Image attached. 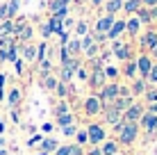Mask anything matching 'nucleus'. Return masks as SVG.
<instances>
[{
    "instance_id": "f03ea898",
    "label": "nucleus",
    "mask_w": 157,
    "mask_h": 155,
    "mask_svg": "<svg viewBox=\"0 0 157 155\" xmlns=\"http://www.w3.org/2000/svg\"><path fill=\"white\" fill-rule=\"evenodd\" d=\"M109 50H112V57L116 62H128V60H134V46L125 39H116L109 44Z\"/></svg>"
},
{
    "instance_id": "603ef678",
    "label": "nucleus",
    "mask_w": 157,
    "mask_h": 155,
    "mask_svg": "<svg viewBox=\"0 0 157 155\" xmlns=\"http://www.w3.org/2000/svg\"><path fill=\"white\" fill-rule=\"evenodd\" d=\"M141 7H157V0H141Z\"/></svg>"
},
{
    "instance_id": "f8f14e48",
    "label": "nucleus",
    "mask_w": 157,
    "mask_h": 155,
    "mask_svg": "<svg viewBox=\"0 0 157 155\" xmlns=\"http://www.w3.org/2000/svg\"><path fill=\"white\" fill-rule=\"evenodd\" d=\"M134 62H137V71H139V78H148L150 68H153L155 60L148 55V52H139L137 57H134Z\"/></svg>"
},
{
    "instance_id": "412c9836",
    "label": "nucleus",
    "mask_w": 157,
    "mask_h": 155,
    "mask_svg": "<svg viewBox=\"0 0 157 155\" xmlns=\"http://www.w3.org/2000/svg\"><path fill=\"white\" fill-rule=\"evenodd\" d=\"M100 151H102V155H118V153H121V146H118V141H116V139L107 137V139L102 141Z\"/></svg>"
},
{
    "instance_id": "6e6d98bb",
    "label": "nucleus",
    "mask_w": 157,
    "mask_h": 155,
    "mask_svg": "<svg viewBox=\"0 0 157 155\" xmlns=\"http://www.w3.org/2000/svg\"><path fill=\"white\" fill-rule=\"evenodd\" d=\"M5 82H7V76H5V73H0V91L5 89Z\"/></svg>"
},
{
    "instance_id": "7c9ffc66",
    "label": "nucleus",
    "mask_w": 157,
    "mask_h": 155,
    "mask_svg": "<svg viewBox=\"0 0 157 155\" xmlns=\"http://www.w3.org/2000/svg\"><path fill=\"white\" fill-rule=\"evenodd\" d=\"M36 73H39V80L52 73V60H50V57H46L43 62H39V64H36Z\"/></svg>"
},
{
    "instance_id": "20e7f679",
    "label": "nucleus",
    "mask_w": 157,
    "mask_h": 155,
    "mask_svg": "<svg viewBox=\"0 0 157 155\" xmlns=\"http://www.w3.org/2000/svg\"><path fill=\"white\" fill-rule=\"evenodd\" d=\"M84 128H86V135H89V146H102V141L109 137L107 128L100 121H89Z\"/></svg>"
},
{
    "instance_id": "09e8293b",
    "label": "nucleus",
    "mask_w": 157,
    "mask_h": 155,
    "mask_svg": "<svg viewBox=\"0 0 157 155\" xmlns=\"http://www.w3.org/2000/svg\"><path fill=\"white\" fill-rule=\"evenodd\" d=\"M68 155H84V148H82V146H78V144H73V141H71V153H68Z\"/></svg>"
},
{
    "instance_id": "69168bd1",
    "label": "nucleus",
    "mask_w": 157,
    "mask_h": 155,
    "mask_svg": "<svg viewBox=\"0 0 157 155\" xmlns=\"http://www.w3.org/2000/svg\"><path fill=\"white\" fill-rule=\"evenodd\" d=\"M118 155H123V153H118Z\"/></svg>"
},
{
    "instance_id": "9b49d317",
    "label": "nucleus",
    "mask_w": 157,
    "mask_h": 155,
    "mask_svg": "<svg viewBox=\"0 0 157 155\" xmlns=\"http://www.w3.org/2000/svg\"><path fill=\"white\" fill-rule=\"evenodd\" d=\"M137 126H139V130H141L144 135H157V114H150V112H144Z\"/></svg>"
},
{
    "instance_id": "6ab92c4d",
    "label": "nucleus",
    "mask_w": 157,
    "mask_h": 155,
    "mask_svg": "<svg viewBox=\"0 0 157 155\" xmlns=\"http://www.w3.org/2000/svg\"><path fill=\"white\" fill-rule=\"evenodd\" d=\"M5 100H7V105L12 110L14 107H21V103H23V89H21V87H12L7 91V98H5Z\"/></svg>"
},
{
    "instance_id": "9d476101",
    "label": "nucleus",
    "mask_w": 157,
    "mask_h": 155,
    "mask_svg": "<svg viewBox=\"0 0 157 155\" xmlns=\"http://www.w3.org/2000/svg\"><path fill=\"white\" fill-rule=\"evenodd\" d=\"M114 21H116V16L102 14L100 18L96 21V25H94V30H91V34H96V37H105V39H107V32L112 30V25H114Z\"/></svg>"
},
{
    "instance_id": "5fc2aeb1",
    "label": "nucleus",
    "mask_w": 157,
    "mask_h": 155,
    "mask_svg": "<svg viewBox=\"0 0 157 155\" xmlns=\"http://www.w3.org/2000/svg\"><path fill=\"white\" fill-rule=\"evenodd\" d=\"M146 112H150V114H157V103H153V105H146Z\"/></svg>"
},
{
    "instance_id": "37998d69",
    "label": "nucleus",
    "mask_w": 157,
    "mask_h": 155,
    "mask_svg": "<svg viewBox=\"0 0 157 155\" xmlns=\"http://www.w3.org/2000/svg\"><path fill=\"white\" fill-rule=\"evenodd\" d=\"M55 121H46V123H43L41 126V132H43V135H52V132H55Z\"/></svg>"
},
{
    "instance_id": "79ce46f5",
    "label": "nucleus",
    "mask_w": 157,
    "mask_h": 155,
    "mask_svg": "<svg viewBox=\"0 0 157 155\" xmlns=\"http://www.w3.org/2000/svg\"><path fill=\"white\" fill-rule=\"evenodd\" d=\"M146 80H148L150 87H157V62L153 64V68H150V73H148V78H146Z\"/></svg>"
},
{
    "instance_id": "052dcab7",
    "label": "nucleus",
    "mask_w": 157,
    "mask_h": 155,
    "mask_svg": "<svg viewBox=\"0 0 157 155\" xmlns=\"http://www.w3.org/2000/svg\"><path fill=\"white\" fill-rule=\"evenodd\" d=\"M5 98H7V94H5V89H2V91H0V103H2Z\"/></svg>"
},
{
    "instance_id": "f257e3e1",
    "label": "nucleus",
    "mask_w": 157,
    "mask_h": 155,
    "mask_svg": "<svg viewBox=\"0 0 157 155\" xmlns=\"http://www.w3.org/2000/svg\"><path fill=\"white\" fill-rule=\"evenodd\" d=\"M139 135H141L139 126L137 123H130V121H121V123L114 128V139L118 141V146H121V148H130L132 144H137Z\"/></svg>"
},
{
    "instance_id": "7ed1b4c3",
    "label": "nucleus",
    "mask_w": 157,
    "mask_h": 155,
    "mask_svg": "<svg viewBox=\"0 0 157 155\" xmlns=\"http://www.w3.org/2000/svg\"><path fill=\"white\" fill-rule=\"evenodd\" d=\"M80 110H82L84 119H94V116H100L102 112V103L98 98V94H86L82 100H80Z\"/></svg>"
},
{
    "instance_id": "a19ab883",
    "label": "nucleus",
    "mask_w": 157,
    "mask_h": 155,
    "mask_svg": "<svg viewBox=\"0 0 157 155\" xmlns=\"http://www.w3.org/2000/svg\"><path fill=\"white\" fill-rule=\"evenodd\" d=\"M75 78H78L80 82H84V84H86V80H89V68H86L84 64H82V66H80L78 71H75Z\"/></svg>"
},
{
    "instance_id": "3c124183",
    "label": "nucleus",
    "mask_w": 157,
    "mask_h": 155,
    "mask_svg": "<svg viewBox=\"0 0 157 155\" xmlns=\"http://www.w3.org/2000/svg\"><path fill=\"white\" fill-rule=\"evenodd\" d=\"M9 119H12L14 123H21V112H18V107H14V110H12V114H9Z\"/></svg>"
},
{
    "instance_id": "0e129e2a",
    "label": "nucleus",
    "mask_w": 157,
    "mask_h": 155,
    "mask_svg": "<svg viewBox=\"0 0 157 155\" xmlns=\"http://www.w3.org/2000/svg\"><path fill=\"white\" fill-rule=\"evenodd\" d=\"M153 28H155V30H157V23H155V25H153Z\"/></svg>"
},
{
    "instance_id": "39448f33",
    "label": "nucleus",
    "mask_w": 157,
    "mask_h": 155,
    "mask_svg": "<svg viewBox=\"0 0 157 155\" xmlns=\"http://www.w3.org/2000/svg\"><path fill=\"white\" fill-rule=\"evenodd\" d=\"M82 66V57H68V62H64L62 66H59L57 71V78L62 80V82H68L71 84L75 80V71Z\"/></svg>"
},
{
    "instance_id": "72a5a7b5",
    "label": "nucleus",
    "mask_w": 157,
    "mask_h": 155,
    "mask_svg": "<svg viewBox=\"0 0 157 155\" xmlns=\"http://www.w3.org/2000/svg\"><path fill=\"white\" fill-rule=\"evenodd\" d=\"M73 32H75V37H78V39H80V37L89 34V32H91V28H89V23H86L84 18H80L78 23H75V28H73Z\"/></svg>"
},
{
    "instance_id": "473e14b6",
    "label": "nucleus",
    "mask_w": 157,
    "mask_h": 155,
    "mask_svg": "<svg viewBox=\"0 0 157 155\" xmlns=\"http://www.w3.org/2000/svg\"><path fill=\"white\" fill-rule=\"evenodd\" d=\"M134 16H137V18L141 21V25H144V28H153V21H150V12H148V7H141V9H139V12L134 14Z\"/></svg>"
},
{
    "instance_id": "dca6fc26",
    "label": "nucleus",
    "mask_w": 157,
    "mask_h": 155,
    "mask_svg": "<svg viewBox=\"0 0 157 155\" xmlns=\"http://www.w3.org/2000/svg\"><path fill=\"white\" fill-rule=\"evenodd\" d=\"M118 68H121V78H123V80H130V82H132L134 78H139V71H137V62H134V60H128V62H123Z\"/></svg>"
},
{
    "instance_id": "58836bf2",
    "label": "nucleus",
    "mask_w": 157,
    "mask_h": 155,
    "mask_svg": "<svg viewBox=\"0 0 157 155\" xmlns=\"http://www.w3.org/2000/svg\"><path fill=\"white\" fill-rule=\"evenodd\" d=\"M78 123H71V126H66V128H62V135L64 137H66V139H73V137H75V132H78Z\"/></svg>"
},
{
    "instance_id": "f704fd0d",
    "label": "nucleus",
    "mask_w": 157,
    "mask_h": 155,
    "mask_svg": "<svg viewBox=\"0 0 157 155\" xmlns=\"http://www.w3.org/2000/svg\"><path fill=\"white\" fill-rule=\"evenodd\" d=\"M139 100H144V105H153V103H157V87H148V89H146V94H144Z\"/></svg>"
},
{
    "instance_id": "338daca9",
    "label": "nucleus",
    "mask_w": 157,
    "mask_h": 155,
    "mask_svg": "<svg viewBox=\"0 0 157 155\" xmlns=\"http://www.w3.org/2000/svg\"><path fill=\"white\" fill-rule=\"evenodd\" d=\"M123 2H125V0H123Z\"/></svg>"
},
{
    "instance_id": "e433bc0d",
    "label": "nucleus",
    "mask_w": 157,
    "mask_h": 155,
    "mask_svg": "<svg viewBox=\"0 0 157 155\" xmlns=\"http://www.w3.org/2000/svg\"><path fill=\"white\" fill-rule=\"evenodd\" d=\"M94 44H96V39H94V34H91V32H89V34H84V37H80V46H82V52H84V50H89V48L94 46Z\"/></svg>"
},
{
    "instance_id": "0eeeda50",
    "label": "nucleus",
    "mask_w": 157,
    "mask_h": 155,
    "mask_svg": "<svg viewBox=\"0 0 157 155\" xmlns=\"http://www.w3.org/2000/svg\"><path fill=\"white\" fill-rule=\"evenodd\" d=\"M137 46L141 52H150L157 46V30L155 28H146L141 34L137 37Z\"/></svg>"
},
{
    "instance_id": "de8ad7c7",
    "label": "nucleus",
    "mask_w": 157,
    "mask_h": 155,
    "mask_svg": "<svg viewBox=\"0 0 157 155\" xmlns=\"http://www.w3.org/2000/svg\"><path fill=\"white\" fill-rule=\"evenodd\" d=\"M43 141V135H32L30 139H28V146L32 148V146H39V144Z\"/></svg>"
},
{
    "instance_id": "aec40b11",
    "label": "nucleus",
    "mask_w": 157,
    "mask_h": 155,
    "mask_svg": "<svg viewBox=\"0 0 157 155\" xmlns=\"http://www.w3.org/2000/svg\"><path fill=\"white\" fill-rule=\"evenodd\" d=\"M134 103H137V98H134V96H116L114 103H112V107L118 110V112H125L130 105H134Z\"/></svg>"
},
{
    "instance_id": "6e6552de",
    "label": "nucleus",
    "mask_w": 157,
    "mask_h": 155,
    "mask_svg": "<svg viewBox=\"0 0 157 155\" xmlns=\"http://www.w3.org/2000/svg\"><path fill=\"white\" fill-rule=\"evenodd\" d=\"M105 84H107L105 71H102V68H89V80H86V87L91 89V94H98Z\"/></svg>"
},
{
    "instance_id": "bb28decb",
    "label": "nucleus",
    "mask_w": 157,
    "mask_h": 155,
    "mask_svg": "<svg viewBox=\"0 0 157 155\" xmlns=\"http://www.w3.org/2000/svg\"><path fill=\"white\" fill-rule=\"evenodd\" d=\"M71 123H78V116H75V112H68V114H62V116H57L55 119V126L62 130V128H66V126H71Z\"/></svg>"
},
{
    "instance_id": "b1692460",
    "label": "nucleus",
    "mask_w": 157,
    "mask_h": 155,
    "mask_svg": "<svg viewBox=\"0 0 157 155\" xmlns=\"http://www.w3.org/2000/svg\"><path fill=\"white\" fill-rule=\"evenodd\" d=\"M59 144H62V141H59V139H55V137H43V141L39 144V148H41L43 153L52 155V153H55L57 148H59Z\"/></svg>"
},
{
    "instance_id": "4be33fe9",
    "label": "nucleus",
    "mask_w": 157,
    "mask_h": 155,
    "mask_svg": "<svg viewBox=\"0 0 157 155\" xmlns=\"http://www.w3.org/2000/svg\"><path fill=\"white\" fill-rule=\"evenodd\" d=\"M41 82V87H43V91H48V94H55V89H57V84H59V78L55 76V73H50V76H46V78H41L39 80Z\"/></svg>"
},
{
    "instance_id": "ddd939ff",
    "label": "nucleus",
    "mask_w": 157,
    "mask_h": 155,
    "mask_svg": "<svg viewBox=\"0 0 157 155\" xmlns=\"http://www.w3.org/2000/svg\"><path fill=\"white\" fill-rule=\"evenodd\" d=\"M144 112H146V105L137 98V103L130 105V107L123 112V121H130V123H139V119H141Z\"/></svg>"
},
{
    "instance_id": "13d9d810",
    "label": "nucleus",
    "mask_w": 157,
    "mask_h": 155,
    "mask_svg": "<svg viewBox=\"0 0 157 155\" xmlns=\"http://www.w3.org/2000/svg\"><path fill=\"white\" fill-rule=\"evenodd\" d=\"M102 2H105V0H91V5H94V7H100Z\"/></svg>"
},
{
    "instance_id": "4c0bfd02",
    "label": "nucleus",
    "mask_w": 157,
    "mask_h": 155,
    "mask_svg": "<svg viewBox=\"0 0 157 155\" xmlns=\"http://www.w3.org/2000/svg\"><path fill=\"white\" fill-rule=\"evenodd\" d=\"M18 7H21L18 0H9V2H7V18H12V21H14V16L18 14Z\"/></svg>"
},
{
    "instance_id": "393cba45",
    "label": "nucleus",
    "mask_w": 157,
    "mask_h": 155,
    "mask_svg": "<svg viewBox=\"0 0 157 155\" xmlns=\"http://www.w3.org/2000/svg\"><path fill=\"white\" fill-rule=\"evenodd\" d=\"M139 9H141V0H125V2H123V18L134 16Z\"/></svg>"
},
{
    "instance_id": "c9c22d12",
    "label": "nucleus",
    "mask_w": 157,
    "mask_h": 155,
    "mask_svg": "<svg viewBox=\"0 0 157 155\" xmlns=\"http://www.w3.org/2000/svg\"><path fill=\"white\" fill-rule=\"evenodd\" d=\"M48 57V41H41L39 46H36V64L43 62Z\"/></svg>"
},
{
    "instance_id": "1a4fd4ad",
    "label": "nucleus",
    "mask_w": 157,
    "mask_h": 155,
    "mask_svg": "<svg viewBox=\"0 0 157 155\" xmlns=\"http://www.w3.org/2000/svg\"><path fill=\"white\" fill-rule=\"evenodd\" d=\"M123 121V112H118V110H114L109 105V107H105L100 112V123L105 126V128H112V130H114V128L118 126Z\"/></svg>"
},
{
    "instance_id": "c756f323",
    "label": "nucleus",
    "mask_w": 157,
    "mask_h": 155,
    "mask_svg": "<svg viewBox=\"0 0 157 155\" xmlns=\"http://www.w3.org/2000/svg\"><path fill=\"white\" fill-rule=\"evenodd\" d=\"M66 50H68V55H71V57H80V55H82V46H80L78 37H71V39H68Z\"/></svg>"
},
{
    "instance_id": "c03bdc74",
    "label": "nucleus",
    "mask_w": 157,
    "mask_h": 155,
    "mask_svg": "<svg viewBox=\"0 0 157 155\" xmlns=\"http://www.w3.org/2000/svg\"><path fill=\"white\" fill-rule=\"evenodd\" d=\"M71 153V141H66V144H59V148L52 155H68Z\"/></svg>"
},
{
    "instance_id": "2eb2a0df",
    "label": "nucleus",
    "mask_w": 157,
    "mask_h": 155,
    "mask_svg": "<svg viewBox=\"0 0 157 155\" xmlns=\"http://www.w3.org/2000/svg\"><path fill=\"white\" fill-rule=\"evenodd\" d=\"M125 37V18H116L114 25H112V30L107 32V41H116V39H123Z\"/></svg>"
},
{
    "instance_id": "f3484780",
    "label": "nucleus",
    "mask_w": 157,
    "mask_h": 155,
    "mask_svg": "<svg viewBox=\"0 0 157 155\" xmlns=\"http://www.w3.org/2000/svg\"><path fill=\"white\" fill-rule=\"evenodd\" d=\"M21 60H25V64H36V44H21Z\"/></svg>"
},
{
    "instance_id": "2f4dec72",
    "label": "nucleus",
    "mask_w": 157,
    "mask_h": 155,
    "mask_svg": "<svg viewBox=\"0 0 157 155\" xmlns=\"http://www.w3.org/2000/svg\"><path fill=\"white\" fill-rule=\"evenodd\" d=\"M73 144H78V146H82V148H89V135H86V128H78V132H75V137H73Z\"/></svg>"
},
{
    "instance_id": "4d7b16f0",
    "label": "nucleus",
    "mask_w": 157,
    "mask_h": 155,
    "mask_svg": "<svg viewBox=\"0 0 157 155\" xmlns=\"http://www.w3.org/2000/svg\"><path fill=\"white\" fill-rule=\"evenodd\" d=\"M148 55H150V57H153V60L157 62V46H155V48H153V50H150V52H148Z\"/></svg>"
},
{
    "instance_id": "423d86ee",
    "label": "nucleus",
    "mask_w": 157,
    "mask_h": 155,
    "mask_svg": "<svg viewBox=\"0 0 157 155\" xmlns=\"http://www.w3.org/2000/svg\"><path fill=\"white\" fill-rule=\"evenodd\" d=\"M118 91H121V80H116V82H107L105 87L100 89L98 98H100V103H102V110L109 107V105L114 103V98L118 96Z\"/></svg>"
},
{
    "instance_id": "5701e85b",
    "label": "nucleus",
    "mask_w": 157,
    "mask_h": 155,
    "mask_svg": "<svg viewBox=\"0 0 157 155\" xmlns=\"http://www.w3.org/2000/svg\"><path fill=\"white\" fill-rule=\"evenodd\" d=\"M55 96L59 100H71V96H73V87L68 82H62L59 80V84H57V89H55Z\"/></svg>"
},
{
    "instance_id": "cd10ccee",
    "label": "nucleus",
    "mask_w": 157,
    "mask_h": 155,
    "mask_svg": "<svg viewBox=\"0 0 157 155\" xmlns=\"http://www.w3.org/2000/svg\"><path fill=\"white\" fill-rule=\"evenodd\" d=\"M68 112H73V105L71 100H57V105L52 107V116H62V114H68Z\"/></svg>"
},
{
    "instance_id": "4468645a",
    "label": "nucleus",
    "mask_w": 157,
    "mask_h": 155,
    "mask_svg": "<svg viewBox=\"0 0 157 155\" xmlns=\"http://www.w3.org/2000/svg\"><path fill=\"white\" fill-rule=\"evenodd\" d=\"M141 30H144V25H141V21H139L137 16H128L125 18V34L130 39H137V37L141 34Z\"/></svg>"
},
{
    "instance_id": "a878e982",
    "label": "nucleus",
    "mask_w": 157,
    "mask_h": 155,
    "mask_svg": "<svg viewBox=\"0 0 157 155\" xmlns=\"http://www.w3.org/2000/svg\"><path fill=\"white\" fill-rule=\"evenodd\" d=\"M102 7H105V14L116 16L118 12H123V0H105Z\"/></svg>"
},
{
    "instance_id": "680f3d73",
    "label": "nucleus",
    "mask_w": 157,
    "mask_h": 155,
    "mask_svg": "<svg viewBox=\"0 0 157 155\" xmlns=\"http://www.w3.org/2000/svg\"><path fill=\"white\" fill-rule=\"evenodd\" d=\"M0 148H5V139H2V137H0Z\"/></svg>"
},
{
    "instance_id": "e2e57ef3",
    "label": "nucleus",
    "mask_w": 157,
    "mask_h": 155,
    "mask_svg": "<svg viewBox=\"0 0 157 155\" xmlns=\"http://www.w3.org/2000/svg\"><path fill=\"white\" fill-rule=\"evenodd\" d=\"M36 155H48V153H43V151H39V153H36Z\"/></svg>"
},
{
    "instance_id": "a211bd4d",
    "label": "nucleus",
    "mask_w": 157,
    "mask_h": 155,
    "mask_svg": "<svg viewBox=\"0 0 157 155\" xmlns=\"http://www.w3.org/2000/svg\"><path fill=\"white\" fill-rule=\"evenodd\" d=\"M148 87H150V84H148V80H146V78H134L132 82H130V94H132L134 98H141Z\"/></svg>"
},
{
    "instance_id": "49530a36",
    "label": "nucleus",
    "mask_w": 157,
    "mask_h": 155,
    "mask_svg": "<svg viewBox=\"0 0 157 155\" xmlns=\"http://www.w3.org/2000/svg\"><path fill=\"white\" fill-rule=\"evenodd\" d=\"M14 68H16L18 76H23V73H25V60H21V57H18V60L14 62Z\"/></svg>"
},
{
    "instance_id": "8fccbe9b",
    "label": "nucleus",
    "mask_w": 157,
    "mask_h": 155,
    "mask_svg": "<svg viewBox=\"0 0 157 155\" xmlns=\"http://www.w3.org/2000/svg\"><path fill=\"white\" fill-rule=\"evenodd\" d=\"M84 155H102V151H100V146H89V148H84Z\"/></svg>"
},
{
    "instance_id": "bf43d9fd",
    "label": "nucleus",
    "mask_w": 157,
    "mask_h": 155,
    "mask_svg": "<svg viewBox=\"0 0 157 155\" xmlns=\"http://www.w3.org/2000/svg\"><path fill=\"white\" fill-rule=\"evenodd\" d=\"M2 132H5V121L0 119V137H2Z\"/></svg>"
},
{
    "instance_id": "a18cd8bd",
    "label": "nucleus",
    "mask_w": 157,
    "mask_h": 155,
    "mask_svg": "<svg viewBox=\"0 0 157 155\" xmlns=\"http://www.w3.org/2000/svg\"><path fill=\"white\" fill-rule=\"evenodd\" d=\"M41 37H43V41H48L52 37V30H50V25H48V21L41 25Z\"/></svg>"
},
{
    "instance_id": "ea45409f",
    "label": "nucleus",
    "mask_w": 157,
    "mask_h": 155,
    "mask_svg": "<svg viewBox=\"0 0 157 155\" xmlns=\"http://www.w3.org/2000/svg\"><path fill=\"white\" fill-rule=\"evenodd\" d=\"M48 25H50L52 34H59V32H62V21L55 18V16H50V18H48Z\"/></svg>"
},
{
    "instance_id": "c85d7f7f",
    "label": "nucleus",
    "mask_w": 157,
    "mask_h": 155,
    "mask_svg": "<svg viewBox=\"0 0 157 155\" xmlns=\"http://www.w3.org/2000/svg\"><path fill=\"white\" fill-rule=\"evenodd\" d=\"M105 78H107V82H116V80H121V68L114 66V64H105Z\"/></svg>"
},
{
    "instance_id": "864d4df0",
    "label": "nucleus",
    "mask_w": 157,
    "mask_h": 155,
    "mask_svg": "<svg viewBox=\"0 0 157 155\" xmlns=\"http://www.w3.org/2000/svg\"><path fill=\"white\" fill-rule=\"evenodd\" d=\"M148 12H150V21H153V25H155L157 23V7H150Z\"/></svg>"
}]
</instances>
